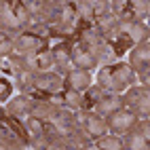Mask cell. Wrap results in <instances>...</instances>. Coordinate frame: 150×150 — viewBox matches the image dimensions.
<instances>
[{
  "label": "cell",
  "mask_w": 150,
  "mask_h": 150,
  "mask_svg": "<svg viewBox=\"0 0 150 150\" xmlns=\"http://www.w3.org/2000/svg\"><path fill=\"white\" fill-rule=\"evenodd\" d=\"M95 108V112L97 114H104V116H110V114H114L118 112V110L123 108V97L118 95V93H106L99 102L93 106Z\"/></svg>",
  "instance_id": "5b68a950"
},
{
  "label": "cell",
  "mask_w": 150,
  "mask_h": 150,
  "mask_svg": "<svg viewBox=\"0 0 150 150\" xmlns=\"http://www.w3.org/2000/svg\"><path fill=\"white\" fill-rule=\"evenodd\" d=\"M81 47H85V49H93L95 45H99L104 40L102 38V34L97 32V30H93V28H87V30H83L81 34Z\"/></svg>",
  "instance_id": "7c38bea8"
},
{
  "label": "cell",
  "mask_w": 150,
  "mask_h": 150,
  "mask_svg": "<svg viewBox=\"0 0 150 150\" xmlns=\"http://www.w3.org/2000/svg\"><path fill=\"white\" fill-rule=\"evenodd\" d=\"M64 87L62 78H59L57 74H51V72H38L34 74V89H38V91H45V93H57L59 89Z\"/></svg>",
  "instance_id": "277c9868"
},
{
  "label": "cell",
  "mask_w": 150,
  "mask_h": 150,
  "mask_svg": "<svg viewBox=\"0 0 150 150\" xmlns=\"http://www.w3.org/2000/svg\"><path fill=\"white\" fill-rule=\"evenodd\" d=\"M28 131L32 133L34 137H40L42 131H45V123L38 121V118H34V116H30V118H28Z\"/></svg>",
  "instance_id": "44dd1931"
},
{
  "label": "cell",
  "mask_w": 150,
  "mask_h": 150,
  "mask_svg": "<svg viewBox=\"0 0 150 150\" xmlns=\"http://www.w3.org/2000/svg\"><path fill=\"white\" fill-rule=\"evenodd\" d=\"M72 11H74V15L81 19V21H91V19H95L93 17V6H91V2H74L72 4Z\"/></svg>",
  "instance_id": "4fadbf2b"
},
{
  "label": "cell",
  "mask_w": 150,
  "mask_h": 150,
  "mask_svg": "<svg viewBox=\"0 0 150 150\" xmlns=\"http://www.w3.org/2000/svg\"><path fill=\"white\" fill-rule=\"evenodd\" d=\"M95 146L99 150H125L123 148V139H118L116 135H104V137H99Z\"/></svg>",
  "instance_id": "2e32d148"
},
{
  "label": "cell",
  "mask_w": 150,
  "mask_h": 150,
  "mask_svg": "<svg viewBox=\"0 0 150 150\" xmlns=\"http://www.w3.org/2000/svg\"><path fill=\"white\" fill-rule=\"evenodd\" d=\"M150 62V49L148 42L142 45H135V49L131 51V70L133 72H139V70H146Z\"/></svg>",
  "instance_id": "ba28073f"
},
{
  "label": "cell",
  "mask_w": 150,
  "mask_h": 150,
  "mask_svg": "<svg viewBox=\"0 0 150 150\" xmlns=\"http://www.w3.org/2000/svg\"><path fill=\"white\" fill-rule=\"evenodd\" d=\"M13 93V87L11 83L6 81V78H0V99H8Z\"/></svg>",
  "instance_id": "7402d4cb"
},
{
  "label": "cell",
  "mask_w": 150,
  "mask_h": 150,
  "mask_svg": "<svg viewBox=\"0 0 150 150\" xmlns=\"http://www.w3.org/2000/svg\"><path fill=\"white\" fill-rule=\"evenodd\" d=\"M53 59H55V66H66L68 64V59L70 55H72V40H64V42H59L53 47V51H51Z\"/></svg>",
  "instance_id": "30bf717a"
},
{
  "label": "cell",
  "mask_w": 150,
  "mask_h": 150,
  "mask_svg": "<svg viewBox=\"0 0 150 150\" xmlns=\"http://www.w3.org/2000/svg\"><path fill=\"white\" fill-rule=\"evenodd\" d=\"M81 150H99V148H97V146H91V144H87V146H83Z\"/></svg>",
  "instance_id": "cb8c5ba5"
},
{
  "label": "cell",
  "mask_w": 150,
  "mask_h": 150,
  "mask_svg": "<svg viewBox=\"0 0 150 150\" xmlns=\"http://www.w3.org/2000/svg\"><path fill=\"white\" fill-rule=\"evenodd\" d=\"M4 121H6V125H8V127H11V131H13V133H17V137H19V139L28 142V131L23 129V125H21V123H19V121H15L13 116H6Z\"/></svg>",
  "instance_id": "ffe728a7"
},
{
  "label": "cell",
  "mask_w": 150,
  "mask_h": 150,
  "mask_svg": "<svg viewBox=\"0 0 150 150\" xmlns=\"http://www.w3.org/2000/svg\"><path fill=\"white\" fill-rule=\"evenodd\" d=\"M85 131H87V135L89 137H93V139H99V137H104V135H108L106 131H108V127H106V121H102L97 114H87L85 116Z\"/></svg>",
  "instance_id": "52a82bcc"
},
{
  "label": "cell",
  "mask_w": 150,
  "mask_h": 150,
  "mask_svg": "<svg viewBox=\"0 0 150 150\" xmlns=\"http://www.w3.org/2000/svg\"><path fill=\"white\" fill-rule=\"evenodd\" d=\"M34 57H36V70H40V72H51V66H55L51 51H40Z\"/></svg>",
  "instance_id": "e0dca14e"
},
{
  "label": "cell",
  "mask_w": 150,
  "mask_h": 150,
  "mask_svg": "<svg viewBox=\"0 0 150 150\" xmlns=\"http://www.w3.org/2000/svg\"><path fill=\"white\" fill-rule=\"evenodd\" d=\"M15 51V42L11 40V38H6V40L0 42V57H6V55H11Z\"/></svg>",
  "instance_id": "603a6c76"
},
{
  "label": "cell",
  "mask_w": 150,
  "mask_h": 150,
  "mask_svg": "<svg viewBox=\"0 0 150 150\" xmlns=\"http://www.w3.org/2000/svg\"><path fill=\"white\" fill-rule=\"evenodd\" d=\"M70 59H72L74 66H78V70H87V72L97 66L95 57L89 53L85 47H72V55H70Z\"/></svg>",
  "instance_id": "8992f818"
},
{
  "label": "cell",
  "mask_w": 150,
  "mask_h": 150,
  "mask_svg": "<svg viewBox=\"0 0 150 150\" xmlns=\"http://www.w3.org/2000/svg\"><path fill=\"white\" fill-rule=\"evenodd\" d=\"M11 11L15 13L19 25H28V23H32V19H30V15H28V11H25V6H23L21 2H11Z\"/></svg>",
  "instance_id": "d6986e66"
},
{
  "label": "cell",
  "mask_w": 150,
  "mask_h": 150,
  "mask_svg": "<svg viewBox=\"0 0 150 150\" xmlns=\"http://www.w3.org/2000/svg\"><path fill=\"white\" fill-rule=\"evenodd\" d=\"M32 106H34V99H32V97H28V95H19L17 99H8V104H6V112H8V114H17V116L30 114Z\"/></svg>",
  "instance_id": "9c48e42d"
},
{
  "label": "cell",
  "mask_w": 150,
  "mask_h": 150,
  "mask_svg": "<svg viewBox=\"0 0 150 150\" xmlns=\"http://www.w3.org/2000/svg\"><path fill=\"white\" fill-rule=\"evenodd\" d=\"M64 104L66 106H70V108H74V110H78V108H85L87 106V99H85V93H78V91H66V95H64Z\"/></svg>",
  "instance_id": "5bb4252c"
},
{
  "label": "cell",
  "mask_w": 150,
  "mask_h": 150,
  "mask_svg": "<svg viewBox=\"0 0 150 150\" xmlns=\"http://www.w3.org/2000/svg\"><path fill=\"white\" fill-rule=\"evenodd\" d=\"M129 40H131V42H135V45L148 42V25L133 23V25H131V30H129Z\"/></svg>",
  "instance_id": "9a60e30c"
},
{
  "label": "cell",
  "mask_w": 150,
  "mask_h": 150,
  "mask_svg": "<svg viewBox=\"0 0 150 150\" xmlns=\"http://www.w3.org/2000/svg\"><path fill=\"white\" fill-rule=\"evenodd\" d=\"M139 118L133 114V112H129V110L121 108L118 112L114 114H110L108 116V121H106V127L108 129H112V131H121V133H129L131 129L137 125Z\"/></svg>",
  "instance_id": "7a4b0ae2"
},
{
  "label": "cell",
  "mask_w": 150,
  "mask_h": 150,
  "mask_svg": "<svg viewBox=\"0 0 150 150\" xmlns=\"http://www.w3.org/2000/svg\"><path fill=\"white\" fill-rule=\"evenodd\" d=\"M123 148L125 150H148V137L139 135L137 131H129L123 139Z\"/></svg>",
  "instance_id": "8fae6325"
},
{
  "label": "cell",
  "mask_w": 150,
  "mask_h": 150,
  "mask_svg": "<svg viewBox=\"0 0 150 150\" xmlns=\"http://www.w3.org/2000/svg\"><path fill=\"white\" fill-rule=\"evenodd\" d=\"M131 47H133V42L129 40V36H118V38L112 40V45H110V49H112L114 55H121V53H125L127 49H131Z\"/></svg>",
  "instance_id": "ac0fdd59"
},
{
  "label": "cell",
  "mask_w": 150,
  "mask_h": 150,
  "mask_svg": "<svg viewBox=\"0 0 150 150\" xmlns=\"http://www.w3.org/2000/svg\"><path fill=\"white\" fill-rule=\"evenodd\" d=\"M4 118H6V116H4V110L0 108V121H4Z\"/></svg>",
  "instance_id": "d4e9b609"
},
{
  "label": "cell",
  "mask_w": 150,
  "mask_h": 150,
  "mask_svg": "<svg viewBox=\"0 0 150 150\" xmlns=\"http://www.w3.org/2000/svg\"><path fill=\"white\" fill-rule=\"evenodd\" d=\"M91 74L87 70H70L66 74V81H64V87L70 89V91H78V93H85L89 87H91Z\"/></svg>",
  "instance_id": "3957f363"
},
{
  "label": "cell",
  "mask_w": 150,
  "mask_h": 150,
  "mask_svg": "<svg viewBox=\"0 0 150 150\" xmlns=\"http://www.w3.org/2000/svg\"><path fill=\"white\" fill-rule=\"evenodd\" d=\"M135 78V72L131 70L129 64H112V66H106L102 68L97 81H99V87L106 89L110 93H121L127 85H131Z\"/></svg>",
  "instance_id": "6da1fadb"
}]
</instances>
